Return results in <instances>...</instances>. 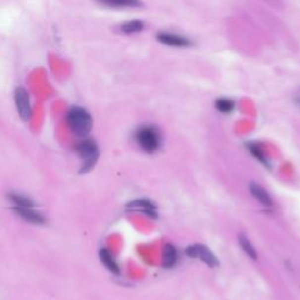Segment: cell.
Here are the masks:
<instances>
[{"instance_id":"1","label":"cell","mask_w":300,"mask_h":300,"mask_svg":"<svg viewBox=\"0 0 300 300\" xmlns=\"http://www.w3.org/2000/svg\"><path fill=\"white\" fill-rule=\"evenodd\" d=\"M67 123L76 136H87L93 126L91 114L81 107H73L67 114Z\"/></svg>"},{"instance_id":"2","label":"cell","mask_w":300,"mask_h":300,"mask_svg":"<svg viewBox=\"0 0 300 300\" xmlns=\"http://www.w3.org/2000/svg\"><path fill=\"white\" fill-rule=\"evenodd\" d=\"M76 151L82 161V172L89 171L99 158V148L93 140H84L76 147Z\"/></svg>"},{"instance_id":"3","label":"cell","mask_w":300,"mask_h":300,"mask_svg":"<svg viewBox=\"0 0 300 300\" xmlns=\"http://www.w3.org/2000/svg\"><path fill=\"white\" fill-rule=\"evenodd\" d=\"M136 140L141 148L147 152H154L158 149L161 139L154 127H142L141 129L137 130Z\"/></svg>"},{"instance_id":"4","label":"cell","mask_w":300,"mask_h":300,"mask_svg":"<svg viewBox=\"0 0 300 300\" xmlns=\"http://www.w3.org/2000/svg\"><path fill=\"white\" fill-rule=\"evenodd\" d=\"M186 252L190 258H199V259L203 260L206 265H209L210 267L218 266V260H217V258L213 256L212 252L210 251L205 245L202 244L190 245V247L187 248Z\"/></svg>"},{"instance_id":"5","label":"cell","mask_w":300,"mask_h":300,"mask_svg":"<svg viewBox=\"0 0 300 300\" xmlns=\"http://www.w3.org/2000/svg\"><path fill=\"white\" fill-rule=\"evenodd\" d=\"M15 106H17L18 113L20 115L22 120H28L31 116V101L30 95H28L27 91L25 88L19 87L17 88L14 94Z\"/></svg>"},{"instance_id":"6","label":"cell","mask_w":300,"mask_h":300,"mask_svg":"<svg viewBox=\"0 0 300 300\" xmlns=\"http://www.w3.org/2000/svg\"><path fill=\"white\" fill-rule=\"evenodd\" d=\"M14 211L18 213L21 218L25 221L33 223V224H44L45 219L44 217L34 210L33 206H26V207H14Z\"/></svg>"},{"instance_id":"7","label":"cell","mask_w":300,"mask_h":300,"mask_svg":"<svg viewBox=\"0 0 300 300\" xmlns=\"http://www.w3.org/2000/svg\"><path fill=\"white\" fill-rule=\"evenodd\" d=\"M250 191L253 195V197L259 202L261 205L265 207H271L273 205L272 200H271L270 195L266 193V190L263 187H260L257 183H250Z\"/></svg>"},{"instance_id":"8","label":"cell","mask_w":300,"mask_h":300,"mask_svg":"<svg viewBox=\"0 0 300 300\" xmlns=\"http://www.w3.org/2000/svg\"><path fill=\"white\" fill-rule=\"evenodd\" d=\"M157 39L165 45L169 46H177V47H184L189 46L190 41L187 38L177 36V34L171 33H159L157 36Z\"/></svg>"},{"instance_id":"9","label":"cell","mask_w":300,"mask_h":300,"mask_svg":"<svg viewBox=\"0 0 300 300\" xmlns=\"http://www.w3.org/2000/svg\"><path fill=\"white\" fill-rule=\"evenodd\" d=\"M100 259L102 261V264H103L110 272H113L115 274L120 273L119 265H117V263L114 259V257L111 256V253L107 250V249H101L100 250Z\"/></svg>"},{"instance_id":"10","label":"cell","mask_w":300,"mask_h":300,"mask_svg":"<svg viewBox=\"0 0 300 300\" xmlns=\"http://www.w3.org/2000/svg\"><path fill=\"white\" fill-rule=\"evenodd\" d=\"M176 260H177L176 249H175L174 245L167 244L163 250V265L167 267V269H170V267H172L175 264H176Z\"/></svg>"},{"instance_id":"11","label":"cell","mask_w":300,"mask_h":300,"mask_svg":"<svg viewBox=\"0 0 300 300\" xmlns=\"http://www.w3.org/2000/svg\"><path fill=\"white\" fill-rule=\"evenodd\" d=\"M128 209H132V210H141V211L146 212L147 215L152 216V217H154V215L156 216V213H154V210H155L154 204L150 203L149 200H135V202H133V203H130V204H129V205H128Z\"/></svg>"},{"instance_id":"12","label":"cell","mask_w":300,"mask_h":300,"mask_svg":"<svg viewBox=\"0 0 300 300\" xmlns=\"http://www.w3.org/2000/svg\"><path fill=\"white\" fill-rule=\"evenodd\" d=\"M238 242L239 245H241L242 249H243V251L247 253V256L249 258H251V259L256 260L257 259V252L256 249L253 248V245L251 244V242L249 241V239L245 237V235L241 234L238 236Z\"/></svg>"},{"instance_id":"13","label":"cell","mask_w":300,"mask_h":300,"mask_svg":"<svg viewBox=\"0 0 300 300\" xmlns=\"http://www.w3.org/2000/svg\"><path fill=\"white\" fill-rule=\"evenodd\" d=\"M142 28H143V24L139 20L128 21L121 26V30H122V32H124V33H135V32L142 31Z\"/></svg>"},{"instance_id":"14","label":"cell","mask_w":300,"mask_h":300,"mask_svg":"<svg viewBox=\"0 0 300 300\" xmlns=\"http://www.w3.org/2000/svg\"><path fill=\"white\" fill-rule=\"evenodd\" d=\"M234 102L231 100H228V99H221L216 102V108L222 113H230L232 109H234Z\"/></svg>"},{"instance_id":"15","label":"cell","mask_w":300,"mask_h":300,"mask_svg":"<svg viewBox=\"0 0 300 300\" xmlns=\"http://www.w3.org/2000/svg\"><path fill=\"white\" fill-rule=\"evenodd\" d=\"M108 5L110 6H137L139 2L135 1H108Z\"/></svg>"},{"instance_id":"16","label":"cell","mask_w":300,"mask_h":300,"mask_svg":"<svg viewBox=\"0 0 300 300\" xmlns=\"http://www.w3.org/2000/svg\"><path fill=\"white\" fill-rule=\"evenodd\" d=\"M250 150H251V152H252V154H253L254 156H256V157H257L258 159H260L261 162H264V163H265L264 156L261 155L260 150L258 149V147H256V146H250Z\"/></svg>"}]
</instances>
